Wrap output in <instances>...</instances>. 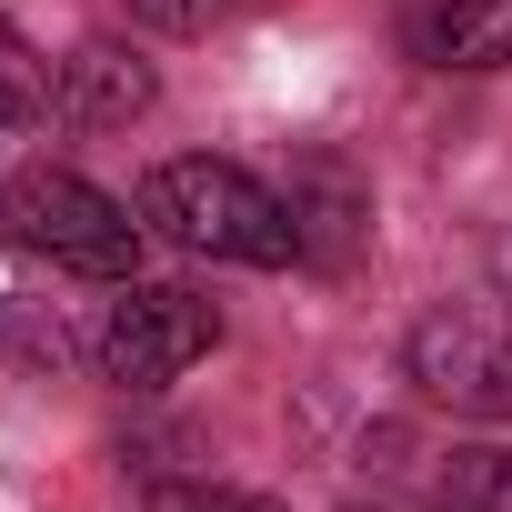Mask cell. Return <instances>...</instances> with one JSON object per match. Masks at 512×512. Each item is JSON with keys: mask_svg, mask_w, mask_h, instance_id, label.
I'll return each mask as SVG.
<instances>
[{"mask_svg": "<svg viewBox=\"0 0 512 512\" xmlns=\"http://www.w3.org/2000/svg\"><path fill=\"white\" fill-rule=\"evenodd\" d=\"M362 221H372V201H362V181H352L342 161H312V171L292 181V231H302V262H322V272H352Z\"/></svg>", "mask_w": 512, "mask_h": 512, "instance_id": "7", "label": "cell"}, {"mask_svg": "<svg viewBox=\"0 0 512 512\" xmlns=\"http://www.w3.org/2000/svg\"><path fill=\"white\" fill-rule=\"evenodd\" d=\"M41 111H51V71L31 61V41L11 21H0V131H31Z\"/></svg>", "mask_w": 512, "mask_h": 512, "instance_id": "8", "label": "cell"}, {"mask_svg": "<svg viewBox=\"0 0 512 512\" xmlns=\"http://www.w3.org/2000/svg\"><path fill=\"white\" fill-rule=\"evenodd\" d=\"M211 342H221V312L201 292H181V282H121V302L101 312V372L131 382V392L181 382Z\"/></svg>", "mask_w": 512, "mask_h": 512, "instance_id": "3", "label": "cell"}, {"mask_svg": "<svg viewBox=\"0 0 512 512\" xmlns=\"http://www.w3.org/2000/svg\"><path fill=\"white\" fill-rule=\"evenodd\" d=\"M442 512H512V452H452Z\"/></svg>", "mask_w": 512, "mask_h": 512, "instance_id": "9", "label": "cell"}, {"mask_svg": "<svg viewBox=\"0 0 512 512\" xmlns=\"http://www.w3.org/2000/svg\"><path fill=\"white\" fill-rule=\"evenodd\" d=\"M151 61L131 51V41H81L71 61H61V121L71 131H131L141 111H151Z\"/></svg>", "mask_w": 512, "mask_h": 512, "instance_id": "5", "label": "cell"}, {"mask_svg": "<svg viewBox=\"0 0 512 512\" xmlns=\"http://www.w3.org/2000/svg\"><path fill=\"white\" fill-rule=\"evenodd\" d=\"M412 382L422 402L462 412V422H512V312H432L412 322Z\"/></svg>", "mask_w": 512, "mask_h": 512, "instance_id": "4", "label": "cell"}, {"mask_svg": "<svg viewBox=\"0 0 512 512\" xmlns=\"http://www.w3.org/2000/svg\"><path fill=\"white\" fill-rule=\"evenodd\" d=\"M131 11H141L151 31H201V21L221 11V0H131Z\"/></svg>", "mask_w": 512, "mask_h": 512, "instance_id": "11", "label": "cell"}, {"mask_svg": "<svg viewBox=\"0 0 512 512\" xmlns=\"http://www.w3.org/2000/svg\"><path fill=\"white\" fill-rule=\"evenodd\" d=\"M0 221H11V241L31 262L81 272V282H131V262H141V221L61 161H21L11 191H0Z\"/></svg>", "mask_w": 512, "mask_h": 512, "instance_id": "2", "label": "cell"}, {"mask_svg": "<svg viewBox=\"0 0 512 512\" xmlns=\"http://www.w3.org/2000/svg\"><path fill=\"white\" fill-rule=\"evenodd\" d=\"M141 221L181 251H211V262H251V272H282L302 262V231H292V201L262 191L241 161H211V151H181L141 181Z\"/></svg>", "mask_w": 512, "mask_h": 512, "instance_id": "1", "label": "cell"}, {"mask_svg": "<svg viewBox=\"0 0 512 512\" xmlns=\"http://www.w3.org/2000/svg\"><path fill=\"white\" fill-rule=\"evenodd\" d=\"M141 512H282L272 492H231V482H161Z\"/></svg>", "mask_w": 512, "mask_h": 512, "instance_id": "10", "label": "cell"}, {"mask_svg": "<svg viewBox=\"0 0 512 512\" xmlns=\"http://www.w3.org/2000/svg\"><path fill=\"white\" fill-rule=\"evenodd\" d=\"M402 41L432 71H502L512 61V0H442V11H412Z\"/></svg>", "mask_w": 512, "mask_h": 512, "instance_id": "6", "label": "cell"}]
</instances>
